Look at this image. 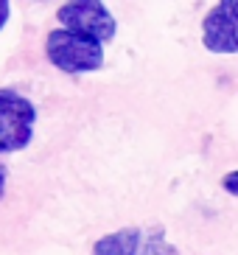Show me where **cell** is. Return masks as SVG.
Masks as SVG:
<instances>
[{
	"label": "cell",
	"instance_id": "52a82bcc",
	"mask_svg": "<svg viewBox=\"0 0 238 255\" xmlns=\"http://www.w3.org/2000/svg\"><path fill=\"white\" fill-rule=\"evenodd\" d=\"M224 191L233 196H238V171H230V174H224V180H222Z\"/></svg>",
	"mask_w": 238,
	"mask_h": 255
},
{
	"label": "cell",
	"instance_id": "5b68a950",
	"mask_svg": "<svg viewBox=\"0 0 238 255\" xmlns=\"http://www.w3.org/2000/svg\"><path fill=\"white\" fill-rule=\"evenodd\" d=\"M93 255H140V230L126 227V230L110 233L96 241Z\"/></svg>",
	"mask_w": 238,
	"mask_h": 255
},
{
	"label": "cell",
	"instance_id": "8992f818",
	"mask_svg": "<svg viewBox=\"0 0 238 255\" xmlns=\"http://www.w3.org/2000/svg\"><path fill=\"white\" fill-rule=\"evenodd\" d=\"M140 255H179V253H177V247L165 244V241H163V230L157 227L149 239H146V247H140Z\"/></svg>",
	"mask_w": 238,
	"mask_h": 255
},
{
	"label": "cell",
	"instance_id": "277c9868",
	"mask_svg": "<svg viewBox=\"0 0 238 255\" xmlns=\"http://www.w3.org/2000/svg\"><path fill=\"white\" fill-rule=\"evenodd\" d=\"M205 48L213 53H238V0L213 6L202 23Z\"/></svg>",
	"mask_w": 238,
	"mask_h": 255
},
{
	"label": "cell",
	"instance_id": "7a4b0ae2",
	"mask_svg": "<svg viewBox=\"0 0 238 255\" xmlns=\"http://www.w3.org/2000/svg\"><path fill=\"white\" fill-rule=\"evenodd\" d=\"M37 110L25 96L0 87V151H20L34 135Z\"/></svg>",
	"mask_w": 238,
	"mask_h": 255
},
{
	"label": "cell",
	"instance_id": "ba28073f",
	"mask_svg": "<svg viewBox=\"0 0 238 255\" xmlns=\"http://www.w3.org/2000/svg\"><path fill=\"white\" fill-rule=\"evenodd\" d=\"M8 14H11V6H8V0H0V28L6 25Z\"/></svg>",
	"mask_w": 238,
	"mask_h": 255
},
{
	"label": "cell",
	"instance_id": "6da1fadb",
	"mask_svg": "<svg viewBox=\"0 0 238 255\" xmlns=\"http://www.w3.org/2000/svg\"><path fill=\"white\" fill-rule=\"evenodd\" d=\"M45 53L65 73H90V70H98L104 65V48H101V42L82 37V34L67 31V28H56L48 34Z\"/></svg>",
	"mask_w": 238,
	"mask_h": 255
},
{
	"label": "cell",
	"instance_id": "3957f363",
	"mask_svg": "<svg viewBox=\"0 0 238 255\" xmlns=\"http://www.w3.org/2000/svg\"><path fill=\"white\" fill-rule=\"evenodd\" d=\"M59 23H65L67 31H76L82 37H90L96 42H107L115 37V20L98 0H73L59 8Z\"/></svg>",
	"mask_w": 238,
	"mask_h": 255
},
{
	"label": "cell",
	"instance_id": "9c48e42d",
	"mask_svg": "<svg viewBox=\"0 0 238 255\" xmlns=\"http://www.w3.org/2000/svg\"><path fill=\"white\" fill-rule=\"evenodd\" d=\"M3 191H6V165L0 163V196H3Z\"/></svg>",
	"mask_w": 238,
	"mask_h": 255
}]
</instances>
